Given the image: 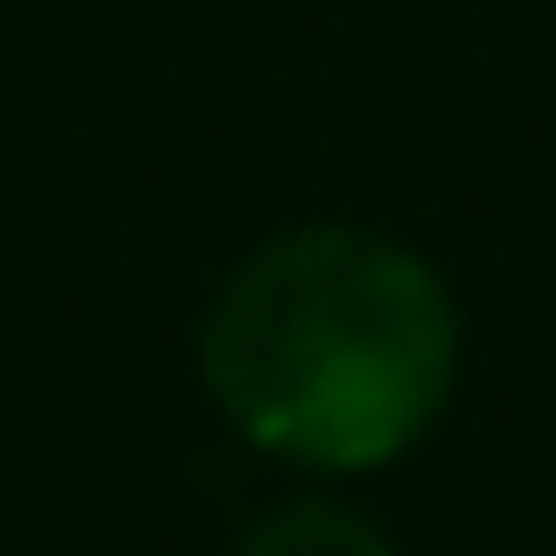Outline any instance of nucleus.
Segmentation results:
<instances>
[{"instance_id": "1", "label": "nucleus", "mask_w": 556, "mask_h": 556, "mask_svg": "<svg viewBox=\"0 0 556 556\" xmlns=\"http://www.w3.org/2000/svg\"><path fill=\"white\" fill-rule=\"evenodd\" d=\"M459 381L450 283L371 225H293L254 244L205 313L215 410L283 469L401 459Z\"/></svg>"}, {"instance_id": "2", "label": "nucleus", "mask_w": 556, "mask_h": 556, "mask_svg": "<svg viewBox=\"0 0 556 556\" xmlns=\"http://www.w3.org/2000/svg\"><path fill=\"white\" fill-rule=\"evenodd\" d=\"M235 556H401L362 508H342V498H293V508H274V518H254Z\"/></svg>"}]
</instances>
